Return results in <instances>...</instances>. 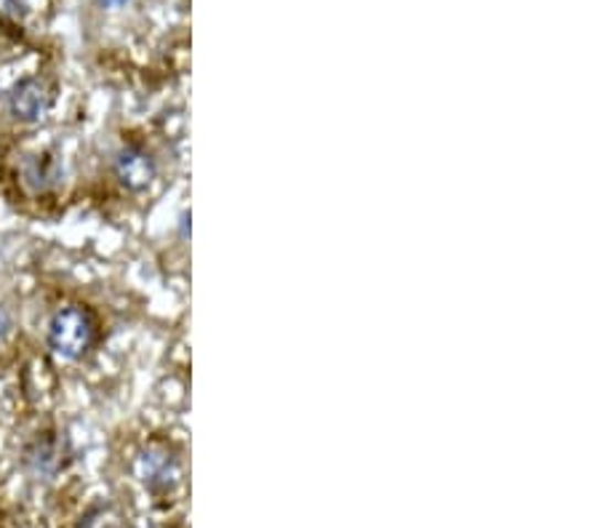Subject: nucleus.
<instances>
[{
    "label": "nucleus",
    "mask_w": 600,
    "mask_h": 528,
    "mask_svg": "<svg viewBox=\"0 0 600 528\" xmlns=\"http://www.w3.org/2000/svg\"><path fill=\"white\" fill-rule=\"evenodd\" d=\"M97 340V323L88 310L69 304L56 310L49 321V347L56 358L81 360Z\"/></svg>",
    "instance_id": "nucleus-1"
},
{
    "label": "nucleus",
    "mask_w": 600,
    "mask_h": 528,
    "mask_svg": "<svg viewBox=\"0 0 600 528\" xmlns=\"http://www.w3.org/2000/svg\"><path fill=\"white\" fill-rule=\"evenodd\" d=\"M51 105H54V88L38 75L22 78L9 94V110L19 123H41Z\"/></svg>",
    "instance_id": "nucleus-2"
},
{
    "label": "nucleus",
    "mask_w": 600,
    "mask_h": 528,
    "mask_svg": "<svg viewBox=\"0 0 600 528\" xmlns=\"http://www.w3.org/2000/svg\"><path fill=\"white\" fill-rule=\"evenodd\" d=\"M115 176L126 190L139 193L156 180V161L142 148H124L115 158Z\"/></svg>",
    "instance_id": "nucleus-3"
},
{
    "label": "nucleus",
    "mask_w": 600,
    "mask_h": 528,
    "mask_svg": "<svg viewBox=\"0 0 600 528\" xmlns=\"http://www.w3.org/2000/svg\"><path fill=\"white\" fill-rule=\"evenodd\" d=\"M139 478H142L144 486L150 488L171 486V483L176 481L174 456L158 449H147L144 454L139 456Z\"/></svg>",
    "instance_id": "nucleus-4"
},
{
    "label": "nucleus",
    "mask_w": 600,
    "mask_h": 528,
    "mask_svg": "<svg viewBox=\"0 0 600 528\" xmlns=\"http://www.w3.org/2000/svg\"><path fill=\"white\" fill-rule=\"evenodd\" d=\"M24 462L35 470L38 475H51L54 470H60V443L49 441V438H38L33 446L28 449Z\"/></svg>",
    "instance_id": "nucleus-5"
},
{
    "label": "nucleus",
    "mask_w": 600,
    "mask_h": 528,
    "mask_svg": "<svg viewBox=\"0 0 600 528\" xmlns=\"http://www.w3.org/2000/svg\"><path fill=\"white\" fill-rule=\"evenodd\" d=\"M24 180L33 184L35 190H49L51 184L60 180V169H56V163L49 155H33L24 165Z\"/></svg>",
    "instance_id": "nucleus-6"
},
{
    "label": "nucleus",
    "mask_w": 600,
    "mask_h": 528,
    "mask_svg": "<svg viewBox=\"0 0 600 528\" xmlns=\"http://www.w3.org/2000/svg\"><path fill=\"white\" fill-rule=\"evenodd\" d=\"M6 334H9V315H6L3 310H0V342L6 340Z\"/></svg>",
    "instance_id": "nucleus-7"
},
{
    "label": "nucleus",
    "mask_w": 600,
    "mask_h": 528,
    "mask_svg": "<svg viewBox=\"0 0 600 528\" xmlns=\"http://www.w3.org/2000/svg\"><path fill=\"white\" fill-rule=\"evenodd\" d=\"M105 3H118L120 6V3H126V0H105Z\"/></svg>",
    "instance_id": "nucleus-8"
}]
</instances>
